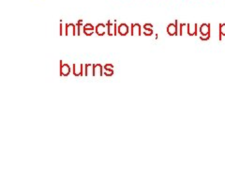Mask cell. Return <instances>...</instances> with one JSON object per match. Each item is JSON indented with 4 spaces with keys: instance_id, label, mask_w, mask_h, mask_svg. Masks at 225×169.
I'll list each match as a JSON object with an SVG mask.
<instances>
[{
    "instance_id": "6da1fadb",
    "label": "cell",
    "mask_w": 225,
    "mask_h": 169,
    "mask_svg": "<svg viewBox=\"0 0 225 169\" xmlns=\"http://www.w3.org/2000/svg\"><path fill=\"white\" fill-rule=\"evenodd\" d=\"M107 25V35L108 36H117V21H114V23L109 20L106 24Z\"/></svg>"
},
{
    "instance_id": "7a4b0ae2",
    "label": "cell",
    "mask_w": 225,
    "mask_h": 169,
    "mask_svg": "<svg viewBox=\"0 0 225 169\" xmlns=\"http://www.w3.org/2000/svg\"><path fill=\"white\" fill-rule=\"evenodd\" d=\"M178 20H176L175 24H170L166 28L167 33L169 36H177L178 35Z\"/></svg>"
},
{
    "instance_id": "3957f363",
    "label": "cell",
    "mask_w": 225,
    "mask_h": 169,
    "mask_svg": "<svg viewBox=\"0 0 225 169\" xmlns=\"http://www.w3.org/2000/svg\"><path fill=\"white\" fill-rule=\"evenodd\" d=\"M65 35L66 36H76L77 35V27L74 24H67L65 25Z\"/></svg>"
},
{
    "instance_id": "277c9868",
    "label": "cell",
    "mask_w": 225,
    "mask_h": 169,
    "mask_svg": "<svg viewBox=\"0 0 225 169\" xmlns=\"http://www.w3.org/2000/svg\"><path fill=\"white\" fill-rule=\"evenodd\" d=\"M72 69H70L69 64H64L62 60H60V70H59V74L60 76H69Z\"/></svg>"
},
{
    "instance_id": "5b68a950",
    "label": "cell",
    "mask_w": 225,
    "mask_h": 169,
    "mask_svg": "<svg viewBox=\"0 0 225 169\" xmlns=\"http://www.w3.org/2000/svg\"><path fill=\"white\" fill-rule=\"evenodd\" d=\"M95 32L98 36H104L107 34V25L104 24H98L95 27Z\"/></svg>"
},
{
    "instance_id": "8992f818",
    "label": "cell",
    "mask_w": 225,
    "mask_h": 169,
    "mask_svg": "<svg viewBox=\"0 0 225 169\" xmlns=\"http://www.w3.org/2000/svg\"><path fill=\"white\" fill-rule=\"evenodd\" d=\"M131 36H141L142 35V27L139 24H131Z\"/></svg>"
},
{
    "instance_id": "52a82bcc",
    "label": "cell",
    "mask_w": 225,
    "mask_h": 169,
    "mask_svg": "<svg viewBox=\"0 0 225 169\" xmlns=\"http://www.w3.org/2000/svg\"><path fill=\"white\" fill-rule=\"evenodd\" d=\"M130 32V27L127 24H120L117 27V33L120 36H127Z\"/></svg>"
},
{
    "instance_id": "ba28073f",
    "label": "cell",
    "mask_w": 225,
    "mask_h": 169,
    "mask_svg": "<svg viewBox=\"0 0 225 169\" xmlns=\"http://www.w3.org/2000/svg\"><path fill=\"white\" fill-rule=\"evenodd\" d=\"M95 32V27L92 24H86L83 25V33L85 34L86 36H92L93 33Z\"/></svg>"
},
{
    "instance_id": "9c48e42d",
    "label": "cell",
    "mask_w": 225,
    "mask_h": 169,
    "mask_svg": "<svg viewBox=\"0 0 225 169\" xmlns=\"http://www.w3.org/2000/svg\"><path fill=\"white\" fill-rule=\"evenodd\" d=\"M103 66L100 64H94L93 65V76L99 75V76H102L103 73Z\"/></svg>"
},
{
    "instance_id": "30bf717a",
    "label": "cell",
    "mask_w": 225,
    "mask_h": 169,
    "mask_svg": "<svg viewBox=\"0 0 225 169\" xmlns=\"http://www.w3.org/2000/svg\"><path fill=\"white\" fill-rule=\"evenodd\" d=\"M83 65L80 64L77 66L76 64L72 65V73L74 76H83Z\"/></svg>"
},
{
    "instance_id": "8fae6325",
    "label": "cell",
    "mask_w": 225,
    "mask_h": 169,
    "mask_svg": "<svg viewBox=\"0 0 225 169\" xmlns=\"http://www.w3.org/2000/svg\"><path fill=\"white\" fill-rule=\"evenodd\" d=\"M187 33L189 36H196L197 35V24H187Z\"/></svg>"
},
{
    "instance_id": "7c38bea8",
    "label": "cell",
    "mask_w": 225,
    "mask_h": 169,
    "mask_svg": "<svg viewBox=\"0 0 225 169\" xmlns=\"http://www.w3.org/2000/svg\"><path fill=\"white\" fill-rule=\"evenodd\" d=\"M199 30H200L201 35L210 34V24H202Z\"/></svg>"
},
{
    "instance_id": "4fadbf2b",
    "label": "cell",
    "mask_w": 225,
    "mask_h": 169,
    "mask_svg": "<svg viewBox=\"0 0 225 169\" xmlns=\"http://www.w3.org/2000/svg\"><path fill=\"white\" fill-rule=\"evenodd\" d=\"M90 73L93 75V65L92 64H86L85 65V74L86 76H88Z\"/></svg>"
},
{
    "instance_id": "5bb4252c",
    "label": "cell",
    "mask_w": 225,
    "mask_h": 169,
    "mask_svg": "<svg viewBox=\"0 0 225 169\" xmlns=\"http://www.w3.org/2000/svg\"><path fill=\"white\" fill-rule=\"evenodd\" d=\"M77 27V36H81L82 35V30H83V20H79L76 24Z\"/></svg>"
},
{
    "instance_id": "9a60e30c",
    "label": "cell",
    "mask_w": 225,
    "mask_h": 169,
    "mask_svg": "<svg viewBox=\"0 0 225 169\" xmlns=\"http://www.w3.org/2000/svg\"><path fill=\"white\" fill-rule=\"evenodd\" d=\"M222 36H225V24H220V41L222 40Z\"/></svg>"
},
{
    "instance_id": "2e32d148",
    "label": "cell",
    "mask_w": 225,
    "mask_h": 169,
    "mask_svg": "<svg viewBox=\"0 0 225 169\" xmlns=\"http://www.w3.org/2000/svg\"><path fill=\"white\" fill-rule=\"evenodd\" d=\"M144 30H150V29H153V24L147 23V24H145L144 27H143Z\"/></svg>"
},
{
    "instance_id": "e0dca14e",
    "label": "cell",
    "mask_w": 225,
    "mask_h": 169,
    "mask_svg": "<svg viewBox=\"0 0 225 169\" xmlns=\"http://www.w3.org/2000/svg\"><path fill=\"white\" fill-rule=\"evenodd\" d=\"M105 76H113L114 75V70H104Z\"/></svg>"
},
{
    "instance_id": "ac0fdd59",
    "label": "cell",
    "mask_w": 225,
    "mask_h": 169,
    "mask_svg": "<svg viewBox=\"0 0 225 169\" xmlns=\"http://www.w3.org/2000/svg\"><path fill=\"white\" fill-rule=\"evenodd\" d=\"M210 39V34H207V35H201L200 36V40L201 41H208Z\"/></svg>"
},
{
    "instance_id": "d6986e66",
    "label": "cell",
    "mask_w": 225,
    "mask_h": 169,
    "mask_svg": "<svg viewBox=\"0 0 225 169\" xmlns=\"http://www.w3.org/2000/svg\"><path fill=\"white\" fill-rule=\"evenodd\" d=\"M153 34V29L150 30H144V35L145 36H152Z\"/></svg>"
},
{
    "instance_id": "ffe728a7",
    "label": "cell",
    "mask_w": 225,
    "mask_h": 169,
    "mask_svg": "<svg viewBox=\"0 0 225 169\" xmlns=\"http://www.w3.org/2000/svg\"><path fill=\"white\" fill-rule=\"evenodd\" d=\"M103 68H104V70H114V65L108 63V64H105V66Z\"/></svg>"
},
{
    "instance_id": "44dd1931",
    "label": "cell",
    "mask_w": 225,
    "mask_h": 169,
    "mask_svg": "<svg viewBox=\"0 0 225 169\" xmlns=\"http://www.w3.org/2000/svg\"><path fill=\"white\" fill-rule=\"evenodd\" d=\"M187 27V24H180V32H179L180 36L183 35V27Z\"/></svg>"
},
{
    "instance_id": "7402d4cb",
    "label": "cell",
    "mask_w": 225,
    "mask_h": 169,
    "mask_svg": "<svg viewBox=\"0 0 225 169\" xmlns=\"http://www.w3.org/2000/svg\"><path fill=\"white\" fill-rule=\"evenodd\" d=\"M62 30H63V24H62V23L60 22V31H59L60 36H62V35H63V32H62Z\"/></svg>"
}]
</instances>
